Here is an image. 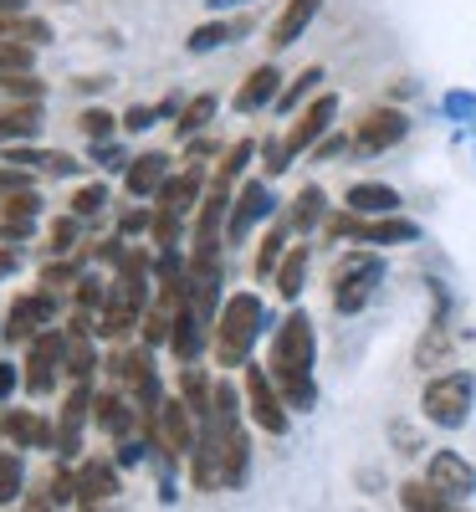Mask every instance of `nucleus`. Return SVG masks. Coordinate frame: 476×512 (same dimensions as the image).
Returning a JSON list of instances; mask_svg holds the SVG:
<instances>
[{
    "label": "nucleus",
    "instance_id": "f257e3e1",
    "mask_svg": "<svg viewBox=\"0 0 476 512\" xmlns=\"http://www.w3.org/2000/svg\"><path fill=\"white\" fill-rule=\"evenodd\" d=\"M318 333L308 313H287L272 333V354H267V374L277 384V395L287 400V410H313L318 405Z\"/></svg>",
    "mask_w": 476,
    "mask_h": 512
},
{
    "label": "nucleus",
    "instance_id": "f03ea898",
    "mask_svg": "<svg viewBox=\"0 0 476 512\" xmlns=\"http://www.w3.org/2000/svg\"><path fill=\"white\" fill-rule=\"evenodd\" d=\"M267 333V303L256 292H231L210 328V354L221 369H246L251 364V344Z\"/></svg>",
    "mask_w": 476,
    "mask_h": 512
},
{
    "label": "nucleus",
    "instance_id": "7ed1b4c3",
    "mask_svg": "<svg viewBox=\"0 0 476 512\" xmlns=\"http://www.w3.org/2000/svg\"><path fill=\"white\" fill-rule=\"evenodd\" d=\"M471 405H476V374L471 369H446L425 384L420 395V410L430 425H441V431H461L471 420Z\"/></svg>",
    "mask_w": 476,
    "mask_h": 512
},
{
    "label": "nucleus",
    "instance_id": "20e7f679",
    "mask_svg": "<svg viewBox=\"0 0 476 512\" xmlns=\"http://www.w3.org/2000/svg\"><path fill=\"white\" fill-rule=\"evenodd\" d=\"M379 282H384V256L379 251H349L333 267V308L338 313H359L374 297Z\"/></svg>",
    "mask_w": 476,
    "mask_h": 512
},
{
    "label": "nucleus",
    "instance_id": "39448f33",
    "mask_svg": "<svg viewBox=\"0 0 476 512\" xmlns=\"http://www.w3.org/2000/svg\"><path fill=\"white\" fill-rule=\"evenodd\" d=\"M241 400H246V415L262 425L267 436H287V425H292V410L287 400L277 395V384L267 374V364H246V379H241Z\"/></svg>",
    "mask_w": 476,
    "mask_h": 512
},
{
    "label": "nucleus",
    "instance_id": "423d86ee",
    "mask_svg": "<svg viewBox=\"0 0 476 512\" xmlns=\"http://www.w3.org/2000/svg\"><path fill=\"white\" fill-rule=\"evenodd\" d=\"M62 354H67V333L62 328H47L26 344V369H21V384L31 395H52L57 390V374H62Z\"/></svg>",
    "mask_w": 476,
    "mask_h": 512
},
{
    "label": "nucleus",
    "instance_id": "0eeeda50",
    "mask_svg": "<svg viewBox=\"0 0 476 512\" xmlns=\"http://www.w3.org/2000/svg\"><path fill=\"white\" fill-rule=\"evenodd\" d=\"M52 323H57V292L36 287V292H21L16 303H11V313H6V323H0V333H6L11 344H31V338L47 333Z\"/></svg>",
    "mask_w": 476,
    "mask_h": 512
},
{
    "label": "nucleus",
    "instance_id": "6e6552de",
    "mask_svg": "<svg viewBox=\"0 0 476 512\" xmlns=\"http://www.w3.org/2000/svg\"><path fill=\"white\" fill-rule=\"evenodd\" d=\"M333 118H338V93H318L308 108H302V113L292 118V128H287V139H282L287 159H297V154L318 149V144L333 134Z\"/></svg>",
    "mask_w": 476,
    "mask_h": 512
},
{
    "label": "nucleus",
    "instance_id": "1a4fd4ad",
    "mask_svg": "<svg viewBox=\"0 0 476 512\" xmlns=\"http://www.w3.org/2000/svg\"><path fill=\"white\" fill-rule=\"evenodd\" d=\"M272 210H277L272 185H267V180H246V185L236 190V200H231V216H226V246H241V241L256 231V221H267Z\"/></svg>",
    "mask_w": 476,
    "mask_h": 512
},
{
    "label": "nucleus",
    "instance_id": "9d476101",
    "mask_svg": "<svg viewBox=\"0 0 476 512\" xmlns=\"http://www.w3.org/2000/svg\"><path fill=\"white\" fill-rule=\"evenodd\" d=\"M195 441H200V420L190 415V405L175 395V400H164L159 405V436H154V446H159V456L164 461H190V451H195Z\"/></svg>",
    "mask_w": 476,
    "mask_h": 512
},
{
    "label": "nucleus",
    "instance_id": "9b49d317",
    "mask_svg": "<svg viewBox=\"0 0 476 512\" xmlns=\"http://www.w3.org/2000/svg\"><path fill=\"white\" fill-rule=\"evenodd\" d=\"M410 134V118L400 113V108H369L359 123H354V149H364V154H384V149H395L400 139Z\"/></svg>",
    "mask_w": 476,
    "mask_h": 512
},
{
    "label": "nucleus",
    "instance_id": "f8f14e48",
    "mask_svg": "<svg viewBox=\"0 0 476 512\" xmlns=\"http://www.w3.org/2000/svg\"><path fill=\"white\" fill-rule=\"evenodd\" d=\"M425 482L430 487H436L441 497H451V502H466L471 492H476V466L461 456V451H436V456H430L425 461Z\"/></svg>",
    "mask_w": 476,
    "mask_h": 512
},
{
    "label": "nucleus",
    "instance_id": "ddd939ff",
    "mask_svg": "<svg viewBox=\"0 0 476 512\" xmlns=\"http://www.w3.org/2000/svg\"><path fill=\"white\" fill-rule=\"evenodd\" d=\"M93 420V384H72L67 400H62V415H57V456L72 461L82 451V425Z\"/></svg>",
    "mask_w": 476,
    "mask_h": 512
},
{
    "label": "nucleus",
    "instance_id": "4468645a",
    "mask_svg": "<svg viewBox=\"0 0 476 512\" xmlns=\"http://www.w3.org/2000/svg\"><path fill=\"white\" fill-rule=\"evenodd\" d=\"M118 497V461L108 456H88L77 466V507L82 512H98V502Z\"/></svg>",
    "mask_w": 476,
    "mask_h": 512
},
{
    "label": "nucleus",
    "instance_id": "2eb2a0df",
    "mask_svg": "<svg viewBox=\"0 0 476 512\" xmlns=\"http://www.w3.org/2000/svg\"><path fill=\"white\" fill-rule=\"evenodd\" d=\"M205 344H210V323L190 303H180L175 308V328H169V354H175L180 364H200Z\"/></svg>",
    "mask_w": 476,
    "mask_h": 512
},
{
    "label": "nucleus",
    "instance_id": "dca6fc26",
    "mask_svg": "<svg viewBox=\"0 0 476 512\" xmlns=\"http://www.w3.org/2000/svg\"><path fill=\"white\" fill-rule=\"evenodd\" d=\"M282 98V72H277V62H262V67H251L246 72V82L236 88V113H262V108H272Z\"/></svg>",
    "mask_w": 476,
    "mask_h": 512
},
{
    "label": "nucleus",
    "instance_id": "f3484780",
    "mask_svg": "<svg viewBox=\"0 0 476 512\" xmlns=\"http://www.w3.org/2000/svg\"><path fill=\"white\" fill-rule=\"evenodd\" d=\"M318 11H323V0H287V6L277 11V21H272V36H267L272 57H277V52H287V47H297L302 31L313 26V16H318Z\"/></svg>",
    "mask_w": 476,
    "mask_h": 512
},
{
    "label": "nucleus",
    "instance_id": "a211bd4d",
    "mask_svg": "<svg viewBox=\"0 0 476 512\" xmlns=\"http://www.w3.org/2000/svg\"><path fill=\"white\" fill-rule=\"evenodd\" d=\"M343 210H354V216H395L400 210V190L395 185H379V180H354L349 190H343Z\"/></svg>",
    "mask_w": 476,
    "mask_h": 512
},
{
    "label": "nucleus",
    "instance_id": "6ab92c4d",
    "mask_svg": "<svg viewBox=\"0 0 476 512\" xmlns=\"http://www.w3.org/2000/svg\"><path fill=\"white\" fill-rule=\"evenodd\" d=\"M154 200H159V210H175V216L200 210V200H205V164H190L185 175H169Z\"/></svg>",
    "mask_w": 476,
    "mask_h": 512
},
{
    "label": "nucleus",
    "instance_id": "aec40b11",
    "mask_svg": "<svg viewBox=\"0 0 476 512\" xmlns=\"http://www.w3.org/2000/svg\"><path fill=\"white\" fill-rule=\"evenodd\" d=\"M164 180H169V154H159V149H149V154H139V159H128V169H123V185H128V195H134V200L159 195Z\"/></svg>",
    "mask_w": 476,
    "mask_h": 512
},
{
    "label": "nucleus",
    "instance_id": "412c9836",
    "mask_svg": "<svg viewBox=\"0 0 476 512\" xmlns=\"http://www.w3.org/2000/svg\"><path fill=\"white\" fill-rule=\"evenodd\" d=\"M134 405H128L118 390H93V425L98 431H108L113 441H128L134 436Z\"/></svg>",
    "mask_w": 476,
    "mask_h": 512
},
{
    "label": "nucleus",
    "instance_id": "4be33fe9",
    "mask_svg": "<svg viewBox=\"0 0 476 512\" xmlns=\"http://www.w3.org/2000/svg\"><path fill=\"white\" fill-rule=\"evenodd\" d=\"M0 436H11L16 446H36V451H57V425H47L36 410H11L0 420Z\"/></svg>",
    "mask_w": 476,
    "mask_h": 512
},
{
    "label": "nucleus",
    "instance_id": "5701e85b",
    "mask_svg": "<svg viewBox=\"0 0 476 512\" xmlns=\"http://www.w3.org/2000/svg\"><path fill=\"white\" fill-rule=\"evenodd\" d=\"M36 216H41V195L36 190L6 195V200H0V236H6V241H26L31 226H36Z\"/></svg>",
    "mask_w": 476,
    "mask_h": 512
},
{
    "label": "nucleus",
    "instance_id": "b1692460",
    "mask_svg": "<svg viewBox=\"0 0 476 512\" xmlns=\"http://www.w3.org/2000/svg\"><path fill=\"white\" fill-rule=\"evenodd\" d=\"M215 451H221V487H241L251 472V441L246 431H215Z\"/></svg>",
    "mask_w": 476,
    "mask_h": 512
},
{
    "label": "nucleus",
    "instance_id": "393cba45",
    "mask_svg": "<svg viewBox=\"0 0 476 512\" xmlns=\"http://www.w3.org/2000/svg\"><path fill=\"white\" fill-rule=\"evenodd\" d=\"M180 400L190 405V415L200 425H210V400H215V379L200 364H180Z\"/></svg>",
    "mask_w": 476,
    "mask_h": 512
},
{
    "label": "nucleus",
    "instance_id": "a878e982",
    "mask_svg": "<svg viewBox=\"0 0 476 512\" xmlns=\"http://www.w3.org/2000/svg\"><path fill=\"white\" fill-rule=\"evenodd\" d=\"M139 323H144L139 308H128V303H118V297H108L103 313L93 318V338H108V344H118V338H128Z\"/></svg>",
    "mask_w": 476,
    "mask_h": 512
},
{
    "label": "nucleus",
    "instance_id": "bb28decb",
    "mask_svg": "<svg viewBox=\"0 0 476 512\" xmlns=\"http://www.w3.org/2000/svg\"><path fill=\"white\" fill-rule=\"evenodd\" d=\"M359 241H374V246H410V241H420V226L405 221V216H379V221L364 216Z\"/></svg>",
    "mask_w": 476,
    "mask_h": 512
},
{
    "label": "nucleus",
    "instance_id": "cd10ccee",
    "mask_svg": "<svg viewBox=\"0 0 476 512\" xmlns=\"http://www.w3.org/2000/svg\"><path fill=\"white\" fill-rule=\"evenodd\" d=\"M287 226H292V221H272V231L262 236V246H256V262H251L256 282H272L277 267H282V256L292 251V246H287Z\"/></svg>",
    "mask_w": 476,
    "mask_h": 512
},
{
    "label": "nucleus",
    "instance_id": "c85d7f7f",
    "mask_svg": "<svg viewBox=\"0 0 476 512\" xmlns=\"http://www.w3.org/2000/svg\"><path fill=\"white\" fill-rule=\"evenodd\" d=\"M308 267H313V251L308 246H292L287 256H282V267H277V292L287 297V303H297L302 297V287H308Z\"/></svg>",
    "mask_w": 476,
    "mask_h": 512
},
{
    "label": "nucleus",
    "instance_id": "c756f323",
    "mask_svg": "<svg viewBox=\"0 0 476 512\" xmlns=\"http://www.w3.org/2000/svg\"><path fill=\"white\" fill-rule=\"evenodd\" d=\"M400 507H405V512H461V502L441 497L425 477H420V482H400Z\"/></svg>",
    "mask_w": 476,
    "mask_h": 512
},
{
    "label": "nucleus",
    "instance_id": "7c9ffc66",
    "mask_svg": "<svg viewBox=\"0 0 476 512\" xmlns=\"http://www.w3.org/2000/svg\"><path fill=\"white\" fill-rule=\"evenodd\" d=\"M323 221H328V195H323L318 185H302L297 200H292V226H297V231H313V226H323Z\"/></svg>",
    "mask_w": 476,
    "mask_h": 512
},
{
    "label": "nucleus",
    "instance_id": "2f4dec72",
    "mask_svg": "<svg viewBox=\"0 0 476 512\" xmlns=\"http://www.w3.org/2000/svg\"><path fill=\"white\" fill-rule=\"evenodd\" d=\"M26 497V461L16 451H0V507H16Z\"/></svg>",
    "mask_w": 476,
    "mask_h": 512
},
{
    "label": "nucleus",
    "instance_id": "473e14b6",
    "mask_svg": "<svg viewBox=\"0 0 476 512\" xmlns=\"http://www.w3.org/2000/svg\"><path fill=\"white\" fill-rule=\"evenodd\" d=\"M169 328H175V308H169V303H149V308H144V323H139L144 349H159V344H169Z\"/></svg>",
    "mask_w": 476,
    "mask_h": 512
},
{
    "label": "nucleus",
    "instance_id": "72a5a7b5",
    "mask_svg": "<svg viewBox=\"0 0 476 512\" xmlns=\"http://www.w3.org/2000/svg\"><path fill=\"white\" fill-rule=\"evenodd\" d=\"M323 77H328L323 67H302V72H297V82H292V88H287V93L277 98V108H282V113H297V108L308 103V98H318V88H323Z\"/></svg>",
    "mask_w": 476,
    "mask_h": 512
},
{
    "label": "nucleus",
    "instance_id": "f704fd0d",
    "mask_svg": "<svg viewBox=\"0 0 476 512\" xmlns=\"http://www.w3.org/2000/svg\"><path fill=\"white\" fill-rule=\"evenodd\" d=\"M251 154H256V144H251V139H236V144L226 149V159L215 164V175H210V185H226V190H231V185L241 180V169H246V159H251Z\"/></svg>",
    "mask_w": 476,
    "mask_h": 512
},
{
    "label": "nucleus",
    "instance_id": "c9c22d12",
    "mask_svg": "<svg viewBox=\"0 0 476 512\" xmlns=\"http://www.w3.org/2000/svg\"><path fill=\"white\" fill-rule=\"evenodd\" d=\"M215 118V93H200V98H190L185 108H180V123H175V134L180 139H190V134H200V128Z\"/></svg>",
    "mask_w": 476,
    "mask_h": 512
},
{
    "label": "nucleus",
    "instance_id": "e433bc0d",
    "mask_svg": "<svg viewBox=\"0 0 476 512\" xmlns=\"http://www.w3.org/2000/svg\"><path fill=\"white\" fill-rule=\"evenodd\" d=\"M226 41H236V36H231V21H205V26H195V31H190V41H185V47L200 57V52L226 47Z\"/></svg>",
    "mask_w": 476,
    "mask_h": 512
},
{
    "label": "nucleus",
    "instance_id": "4c0bfd02",
    "mask_svg": "<svg viewBox=\"0 0 476 512\" xmlns=\"http://www.w3.org/2000/svg\"><path fill=\"white\" fill-rule=\"evenodd\" d=\"M180 221H185V216H175V210H159V205H154V226H149V236H154L159 256H164V251H180Z\"/></svg>",
    "mask_w": 476,
    "mask_h": 512
},
{
    "label": "nucleus",
    "instance_id": "58836bf2",
    "mask_svg": "<svg viewBox=\"0 0 476 512\" xmlns=\"http://www.w3.org/2000/svg\"><path fill=\"white\" fill-rule=\"evenodd\" d=\"M47 497H52V507L77 502V472H72L67 461H57V466H52V477H47Z\"/></svg>",
    "mask_w": 476,
    "mask_h": 512
},
{
    "label": "nucleus",
    "instance_id": "ea45409f",
    "mask_svg": "<svg viewBox=\"0 0 476 512\" xmlns=\"http://www.w3.org/2000/svg\"><path fill=\"white\" fill-rule=\"evenodd\" d=\"M72 297H77V313H103V303H108V287H103L98 277L82 272V277H77V287H72Z\"/></svg>",
    "mask_w": 476,
    "mask_h": 512
},
{
    "label": "nucleus",
    "instance_id": "a19ab883",
    "mask_svg": "<svg viewBox=\"0 0 476 512\" xmlns=\"http://www.w3.org/2000/svg\"><path fill=\"white\" fill-rule=\"evenodd\" d=\"M77 241H82V221H77V216H57V221H52V236H47V246H52L57 256H67Z\"/></svg>",
    "mask_w": 476,
    "mask_h": 512
},
{
    "label": "nucleus",
    "instance_id": "79ce46f5",
    "mask_svg": "<svg viewBox=\"0 0 476 512\" xmlns=\"http://www.w3.org/2000/svg\"><path fill=\"white\" fill-rule=\"evenodd\" d=\"M77 277H82V262H47V267H41V287H47V292L77 287Z\"/></svg>",
    "mask_w": 476,
    "mask_h": 512
},
{
    "label": "nucleus",
    "instance_id": "37998d69",
    "mask_svg": "<svg viewBox=\"0 0 476 512\" xmlns=\"http://www.w3.org/2000/svg\"><path fill=\"white\" fill-rule=\"evenodd\" d=\"M103 205H108V185H82V190L72 195V216L88 221V216H98Z\"/></svg>",
    "mask_w": 476,
    "mask_h": 512
},
{
    "label": "nucleus",
    "instance_id": "c03bdc74",
    "mask_svg": "<svg viewBox=\"0 0 476 512\" xmlns=\"http://www.w3.org/2000/svg\"><path fill=\"white\" fill-rule=\"evenodd\" d=\"M77 123H82V134H88L93 144H108V139H113V128H118L108 108H88V113H82Z\"/></svg>",
    "mask_w": 476,
    "mask_h": 512
},
{
    "label": "nucleus",
    "instance_id": "a18cd8bd",
    "mask_svg": "<svg viewBox=\"0 0 476 512\" xmlns=\"http://www.w3.org/2000/svg\"><path fill=\"white\" fill-rule=\"evenodd\" d=\"M446 349H451V338H446V328L436 323L425 338H420V349H415V359H420V369H436L430 359H446Z\"/></svg>",
    "mask_w": 476,
    "mask_h": 512
},
{
    "label": "nucleus",
    "instance_id": "49530a36",
    "mask_svg": "<svg viewBox=\"0 0 476 512\" xmlns=\"http://www.w3.org/2000/svg\"><path fill=\"white\" fill-rule=\"evenodd\" d=\"M0 88L16 93V98H26V103H41V93H47V88H41V82H36L31 72H11L6 82H0Z\"/></svg>",
    "mask_w": 476,
    "mask_h": 512
},
{
    "label": "nucleus",
    "instance_id": "de8ad7c7",
    "mask_svg": "<svg viewBox=\"0 0 476 512\" xmlns=\"http://www.w3.org/2000/svg\"><path fill=\"white\" fill-rule=\"evenodd\" d=\"M287 164H292V159H287L282 139H267V144H262V169H267V180H277V175H282Z\"/></svg>",
    "mask_w": 476,
    "mask_h": 512
},
{
    "label": "nucleus",
    "instance_id": "09e8293b",
    "mask_svg": "<svg viewBox=\"0 0 476 512\" xmlns=\"http://www.w3.org/2000/svg\"><path fill=\"white\" fill-rule=\"evenodd\" d=\"M16 190H31L26 169H16V164H0V200H6V195H16Z\"/></svg>",
    "mask_w": 476,
    "mask_h": 512
},
{
    "label": "nucleus",
    "instance_id": "8fccbe9b",
    "mask_svg": "<svg viewBox=\"0 0 476 512\" xmlns=\"http://www.w3.org/2000/svg\"><path fill=\"white\" fill-rule=\"evenodd\" d=\"M149 123H159V113H154V108H144V103H134V108L123 113V128H128V134H144Z\"/></svg>",
    "mask_w": 476,
    "mask_h": 512
},
{
    "label": "nucleus",
    "instance_id": "3c124183",
    "mask_svg": "<svg viewBox=\"0 0 476 512\" xmlns=\"http://www.w3.org/2000/svg\"><path fill=\"white\" fill-rule=\"evenodd\" d=\"M149 226H154V210H128V216L118 221V236H139Z\"/></svg>",
    "mask_w": 476,
    "mask_h": 512
},
{
    "label": "nucleus",
    "instance_id": "603ef678",
    "mask_svg": "<svg viewBox=\"0 0 476 512\" xmlns=\"http://www.w3.org/2000/svg\"><path fill=\"white\" fill-rule=\"evenodd\" d=\"M93 159H98L103 169H128V154H123L113 139H108V144H93Z\"/></svg>",
    "mask_w": 476,
    "mask_h": 512
},
{
    "label": "nucleus",
    "instance_id": "864d4df0",
    "mask_svg": "<svg viewBox=\"0 0 476 512\" xmlns=\"http://www.w3.org/2000/svg\"><path fill=\"white\" fill-rule=\"evenodd\" d=\"M16 384H21V369H16L11 359H0V400H11Z\"/></svg>",
    "mask_w": 476,
    "mask_h": 512
},
{
    "label": "nucleus",
    "instance_id": "5fc2aeb1",
    "mask_svg": "<svg viewBox=\"0 0 476 512\" xmlns=\"http://www.w3.org/2000/svg\"><path fill=\"white\" fill-rule=\"evenodd\" d=\"M343 149H354V139H343V134H333V139H323V144L313 149V159H333V154H343Z\"/></svg>",
    "mask_w": 476,
    "mask_h": 512
},
{
    "label": "nucleus",
    "instance_id": "6e6d98bb",
    "mask_svg": "<svg viewBox=\"0 0 476 512\" xmlns=\"http://www.w3.org/2000/svg\"><path fill=\"white\" fill-rule=\"evenodd\" d=\"M134 461H144V441H118V466H134Z\"/></svg>",
    "mask_w": 476,
    "mask_h": 512
},
{
    "label": "nucleus",
    "instance_id": "4d7b16f0",
    "mask_svg": "<svg viewBox=\"0 0 476 512\" xmlns=\"http://www.w3.org/2000/svg\"><path fill=\"white\" fill-rule=\"evenodd\" d=\"M389 436H400V451H405V456H415V451H420V441H415V431H410V425H400V420H395V425H389Z\"/></svg>",
    "mask_w": 476,
    "mask_h": 512
},
{
    "label": "nucleus",
    "instance_id": "13d9d810",
    "mask_svg": "<svg viewBox=\"0 0 476 512\" xmlns=\"http://www.w3.org/2000/svg\"><path fill=\"white\" fill-rule=\"evenodd\" d=\"M47 169L52 175H77V159L72 154H47Z\"/></svg>",
    "mask_w": 476,
    "mask_h": 512
},
{
    "label": "nucleus",
    "instance_id": "bf43d9fd",
    "mask_svg": "<svg viewBox=\"0 0 476 512\" xmlns=\"http://www.w3.org/2000/svg\"><path fill=\"white\" fill-rule=\"evenodd\" d=\"M205 154H215V144H210V139H195V144H190V159H195V164H200V159H205Z\"/></svg>",
    "mask_w": 476,
    "mask_h": 512
},
{
    "label": "nucleus",
    "instance_id": "052dcab7",
    "mask_svg": "<svg viewBox=\"0 0 476 512\" xmlns=\"http://www.w3.org/2000/svg\"><path fill=\"white\" fill-rule=\"evenodd\" d=\"M16 262H21L16 251H0V277H6V272H16Z\"/></svg>",
    "mask_w": 476,
    "mask_h": 512
},
{
    "label": "nucleus",
    "instance_id": "680f3d73",
    "mask_svg": "<svg viewBox=\"0 0 476 512\" xmlns=\"http://www.w3.org/2000/svg\"><path fill=\"white\" fill-rule=\"evenodd\" d=\"M0 16H21V0H0Z\"/></svg>",
    "mask_w": 476,
    "mask_h": 512
},
{
    "label": "nucleus",
    "instance_id": "e2e57ef3",
    "mask_svg": "<svg viewBox=\"0 0 476 512\" xmlns=\"http://www.w3.org/2000/svg\"><path fill=\"white\" fill-rule=\"evenodd\" d=\"M226 6H246V0H210V11H226Z\"/></svg>",
    "mask_w": 476,
    "mask_h": 512
}]
</instances>
